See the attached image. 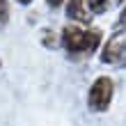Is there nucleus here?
I'll use <instances>...</instances> for the list:
<instances>
[{
    "mask_svg": "<svg viewBox=\"0 0 126 126\" xmlns=\"http://www.w3.org/2000/svg\"><path fill=\"white\" fill-rule=\"evenodd\" d=\"M101 32L94 28H83L78 23H69L60 32V44L71 57H87L94 55L96 48L101 46Z\"/></svg>",
    "mask_w": 126,
    "mask_h": 126,
    "instance_id": "f257e3e1",
    "label": "nucleus"
},
{
    "mask_svg": "<svg viewBox=\"0 0 126 126\" xmlns=\"http://www.w3.org/2000/svg\"><path fill=\"white\" fill-rule=\"evenodd\" d=\"M112 99H115V80L110 76H99L87 90V108L96 115L108 112V108L112 106Z\"/></svg>",
    "mask_w": 126,
    "mask_h": 126,
    "instance_id": "f03ea898",
    "label": "nucleus"
},
{
    "mask_svg": "<svg viewBox=\"0 0 126 126\" xmlns=\"http://www.w3.org/2000/svg\"><path fill=\"white\" fill-rule=\"evenodd\" d=\"M101 62L112 66H126V34L110 37L101 50Z\"/></svg>",
    "mask_w": 126,
    "mask_h": 126,
    "instance_id": "7ed1b4c3",
    "label": "nucleus"
},
{
    "mask_svg": "<svg viewBox=\"0 0 126 126\" xmlns=\"http://www.w3.org/2000/svg\"><path fill=\"white\" fill-rule=\"evenodd\" d=\"M64 12H66V18H71V23H78V25L92 23V12L87 7V0H66Z\"/></svg>",
    "mask_w": 126,
    "mask_h": 126,
    "instance_id": "20e7f679",
    "label": "nucleus"
},
{
    "mask_svg": "<svg viewBox=\"0 0 126 126\" xmlns=\"http://www.w3.org/2000/svg\"><path fill=\"white\" fill-rule=\"evenodd\" d=\"M41 44L46 48H57L60 46V34L55 30H50V28H44L41 30Z\"/></svg>",
    "mask_w": 126,
    "mask_h": 126,
    "instance_id": "39448f33",
    "label": "nucleus"
},
{
    "mask_svg": "<svg viewBox=\"0 0 126 126\" xmlns=\"http://www.w3.org/2000/svg\"><path fill=\"white\" fill-rule=\"evenodd\" d=\"M87 7L92 14H106L110 7V0H87Z\"/></svg>",
    "mask_w": 126,
    "mask_h": 126,
    "instance_id": "423d86ee",
    "label": "nucleus"
},
{
    "mask_svg": "<svg viewBox=\"0 0 126 126\" xmlns=\"http://www.w3.org/2000/svg\"><path fill=\"white\" fill-rule=\"evenodd\" d=\"M7 21H9V2L0 0V25H5Z\"/></svg>",
    "mask_w": 126,
    "mask_h": 126,
    "instance_id": "0eeeda50",
    "label": "nucleus"
},
{
    "mask_svg": "<svg viewBox=\"0 0 126 126\" xmlns=\"http://www.w3.org/2000/svg\"><path fill=\"white\" fill-rule=\"evenodd\" d=\"M117 30H126V5H124L122 14H119V21H117Z\"/></svg>",
    "mask_w": 126,
    "mask_h": 126,
    "instance_id": "6e6552de",
    "label": "nucleus"
},
{
    "mask_svg": "<svg viewBox=\"0 0 126 126\" xmlns=\"http://www.w3.org/2000/svg\"><path fill=\"white\" fill-rule=\"evenodd\" d=\"M66 2V0H46V5L50 7V9H57V7H62Z\"/></svg>",
    "mask_w": 126,
    "mask_h": 126,
    "instance_id": "1a4fd4ad",
    "label": "nucleus"
},
{
    "mask_svg": "<svg viewBox=\"0 0 126 126\" xmlns=\"http://www.w3.org/2000/svg\"><path fill=\"white\" fill-rule=\"evenodd\" d=\"M16 2H18V5H23V7H28V5L32 2V0H16Z\"/></svg>",
    "mask_w": 126,
    "mask_h": 126,
    "instance_id": "9d476101",
    "label": "nucleus"
},
{
    "mask_svg": "<svg viewBox=\"0 0 126 126\" xmlns=\"http://www.w3.org/2000/svg\"><path fill=\"white\" fill-rule=\"evenodd\" d=\"M117 2H124V0H117Z\"/></svg>",
    "mask_w": 126,
    "mask_h": 126,
    "instance_id": "9b49d317",
    "label": "nucleus"
},
{
    "mask_svg": "<svg viewBox=\"0 0 126 126\" xmlns=\"http://www.w3.org/2000/svg\"><path fill=\"white\" fill-rule=\"evenodd\" d=\"M0 66H2V62H0Z\"/></svg>",
    "mask_w": 126,
    "mask_h": 126,
    "instance_id": "f8f14e48",
    "label": "nucleus"
}]
</instances>
